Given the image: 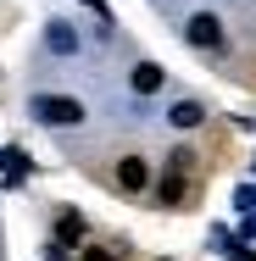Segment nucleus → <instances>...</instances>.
<instances>
[{
	"label": "nucleus",
	"mask_w": 256,
	"mask_h": 261,
	"mask_svg": "<svg viewBox=\"0 0 256 261\" xmlns=\"http://www.w3.org/2000/svg\"><path fill=\"white\" fill-rule=\"evenodd\" d=\"M84 261H117V250H101V245H89V250H84Z\"/></svg>",
	"instance_id": "obj_8"
},
{
	"label": "nucleus",
	"mask_w": 256,
	"mask_h": 261,
	"mask_svg": "<svg viewBox=\"0 0 256 261\" xmlns=\"http://www.w3.org/2000/svg\"><path fill=\"white\" fill-rule=\"evenodd\" d=\"M145 184H151V167H145V156H123V161H117V189L139 195Z\"/></svg>",
	"instance_id": "obj_3"
},
{
	"label": "nucleus",
	"mask_w": 256,
	"mask_h": 261,
	"mask_svg": "<svg viewBox=\"0 0 256 261\" xmlns=\"http://www.w3.org/2000/svg\"><path fill=\"white\" fill-rule=\"evenodd\" d=\"M201 117H206V111H201L195 100H178L173 111H167V122H173V128H201Z\"/></svg>",
	"instance_id": "obj_5"
},
{
	"label": "nucleus",
	"mask_w": 256,
	"mask_h": 261,
	"mask_svg": "<svg viewBox=\"0 0 256 261\" xmlns=\"http://www.w3.org/2000/svg\"><path fill=\"white\" fill-rule=\"evenodd\" d=\"M51 50H61V56L78 50V39H73V28H67V22H56V28H51Z\"/></svg>",
	"instance_id": "obj_7"
},
{
	"label": "nucleus",
	"mask_w": 256,
	"mask_h": 261,
	"mask_svg": "<svg viewBox=\"0 0 256 261\" xmlns=\"http://www.w3.org/2000/svg\"><path fill=\"white\" fill-rule=\"evenodd\" d=\"M184 195H190V167H173V172L161 178V189H156V200H161V206H178Z\"/></svg>",
	"instance_id": "obj_4"
},
{
	"label": "nucleus",
	"mask_w": 256,
	"mask_h": 261,
	"mask_svg": "<svg viewBox=\"0 0 256 261\" xmlns=\"http://www.w3.org/2000/svg\"><path fill=\"white\" fill-rule=\"evenodd\" d=\"M184 39H190L195 50H223V22H217L212 11H201V17H190V28H184Z\"/></svg>",
	"instance_id": "obj_2"
},
{
	"label": "nucleus",
	"mask_w": 256,
	"mask_h": 261,
	"mask_svg": "<svg viewBox=\"0 0 256 261\" xmlns=\"http://www.w3.org/2000/svg\"><path fill=\"white\" fill-rule=\"evenodd\" d=\"M134 89H139V95H156V89H161V67H156V61H139V67H134Z\"/></svg>",
	"instance_id": "obj_6"
},
{
	"label": "nucleus",
	"mask_w": 256,
	"mask_h": 261,
	"mask_svg": "<svg viewBox=\"0 0 256 261\" xmlns=\"http://www.w3.org/2000/svg\"><path fill=\"white\" fill-rule=\"evenodd\" d=\"M34 117L51 122V128H78V122H84V106L67 100V95H39V100H34Z\"/></svg>",
	"instance_id": "obj_1"
}]
</instances>
